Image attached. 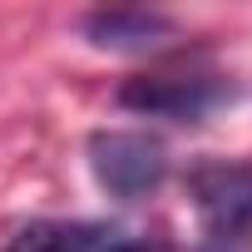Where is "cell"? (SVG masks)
Here are the masks:
<instances>
[{"mask_svg":"<svg viewBox=\"0 0 252 252\" xmlns=\"http://www.w3.org/2000/svg\"><path fill=\"white\" fill-rule=\"evenodd\" d=\"M203 252H252V163H213L193 178Z\"/></svg>","mask_w":252,"mask_h":252,"instance_id":"obj_1","label":"cell"},{"mask_svg":"<svg viewBox=\"0 0 252 252\" xmlns=\"http://www.w3.org/2000/svg\"><path fill=\"white\" fill-rule=\"evenodd\" d=\"M89 168L94 183L114 198H144L163 183L168 173V154L154 134L139 129H99L89 139Z\"/></svg>","mask_w":252,"mask_h":252,"instance_id":"obj_2","label":"cell"},{"mask_svg":"<svg viewBox=\"0 0 252 252\" xmlns=\"http://www.w3.org/2000/svg\"><path fill=\"white\" fill-rule=\"evenodd\" d=\"M222 99V84L213 74H139L119 89L124 109L158 114V119H198Z\"/></svg>","mask_w":252,"mask_h":252,"instance_id":"obj_3","label":"cell"},{"mask_svg":"<svg viewBox=\"0 0 252 252\" xmlns=\"http://www.w3.org/2000/svg\"><path fill=\"white\" fill-rule=\"evenodd\" d=\"M173 35H178V25L168 15H149V10H94V15H84V40L94 50L144 55V50H163Z\"/></svg>","mask_w":252,"mask_h":252,"instance_id":"obj_4","label":"cell"},{"mask_svg":"<svg viewBox=\"0 0 252 252\" xmlns=\"http://www.w3.org/2000/svg\"><path fill=\"white\" fill-rule=\"evenodd\" d=\"M114 232H104L99 222H35L25 232L10 237L5 252H104Z\"/></svg>","mask_w":252,"mask_h":252,"instance_id":"obj_5","label":"cell"},{"mask_svg":"<svg viewBox=\"0 0 252 252\" xmlns=\"http://www.w3.org/2000/svg\"><path fill=\"white\" fill-rule=\"evenodd\" d=\"M104 252H149V247H139V242H114V247H104Z\"/></svg>","mask_w":252,"mask_h":252,"instance_id":"obj_6","label":"cell"}]
</instances>
